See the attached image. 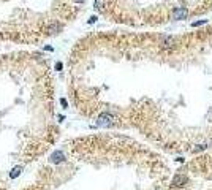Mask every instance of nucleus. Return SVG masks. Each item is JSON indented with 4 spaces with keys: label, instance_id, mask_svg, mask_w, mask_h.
<instances>
[{
    "label": "nucleus",
    "instance_id": "f257e3e1",
    "mask_svg": "<svg viewBox=\"0 0 212 190\" xmlns=\"http://www.w3.org/2000/svg\"><path fill=\"white\" fill-rule=\"evenodd\" d=\"M54 81L38 51L0 54V190L38 162L56 142Z\"/></svg>",
    "mask_w": 212,
    "mask_h": 190
},
{
    "label": "nucleus",
    "instance_id": "f03ea898",
    "mask_svg": "<svg viewBox=\"0 0 212 190\" xmlns=\"http://www.w3.org/2000/svg\"><path fill=\"white\" fill-rule=\"evenodd\" d=\"M78 0H0V45H38L65 29Z\"/></svg>",
    "mask_w": 212,
    "mask_h": 190
},
{
    "label": "nucleus",
    "instance_id": "7ed1b4c3",
    "mask_svg": "<svg viewBox=\"0 0 212 190\" xmlns=\"http://www.w3.org/2000/svg\"><path fill=\"white\" fill-rule=\"evenodd\" d=\"M188 14V10L187 8H176L173 11V18L176 19V21H180V19H185Z\"/></svg>",
    "mask_w": 212,
    "mask_h": 190
},
{
    "label": "nucleus",
    "instance_id": "20e7f679",
    "mask_svg": "<svg viewBox=\"0 0 212 190\" xmlns=\"http://www.w3.org/2000/svg\"><path fill=\"white\" fill-rule=\"evenodd\" d=\"M185 182H187V176L177 174V176H174V179H173V187H182Z\"/></svg>",
    "mask_w": 212,
    "mask_h": 190
},
{
    "label": "nucleus",
    "instance_id": "39448f33",
    "mask_svg": "<svg viewBox=\"0 0 212 190\" xmlns=\"http://www.w3.org/2000/svg\"><path fill=\"white\" fill-rule=\"evenodd\" d=\"M174 46V40L173 38H165L163 40V43H161V48H173Z\"/></svg>",
    "mask_w": 212,
    "mask_h": 190
},
{
    "label": "nucleus",
    "instance_id": "423d86ee",
    "mask_svg": "<svg viewBox=\"0 0 212 190\" xmlns=\"http://www.w3.org/2000/svg\"><path fill=\"white\" fill-rule=\"evenodd\" d=\"M203 24H206V21H200V22H193L191 25L193 27H196V25H203Z\"/></svg>",
    "mask_w": 212,
    "mask_h": 190
}]
</instances>
